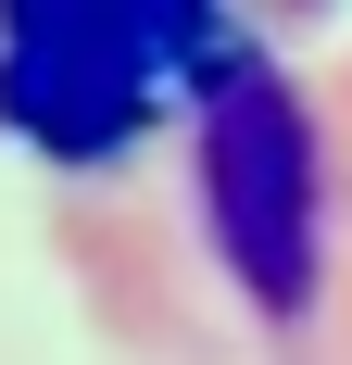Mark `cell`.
I'll return each mask as SVG.
<instances>
[{
  "mask_svg": "<svg viewBox=\"0 0 352 365\" xmlns=\"http://www.w3.org/2000/svg\"><path fill=\"white\" fill-rule=\"evenodd\" d=\"M202 202H214V240L239 264V290L264 315H302L315 302V126L277 76H227L202 101Z\"/></svg>",
  "mask_w": 352,
  "mask_h": 365,
  "instance_id": "cell-2",
  "label": "cell"
},
{
  "mask_svg": "<svg viewBox=\"0 0 352 365\" xmlns=\"http://www.w3.org/2000/svg\"><path fill=\"white\" fill-rule=\"evenodd\" d=\"M214 0H0V126L51 164H101L139 139L151 88L202 63Z\"/></svg>",
  "mask_w": 352,
  "mask_h": 365,
  "instance_id": "cell-1",
  "label": "cell"
}]
</instances>
